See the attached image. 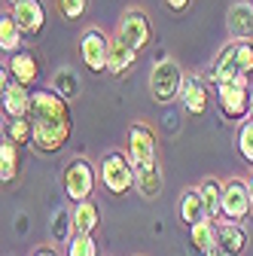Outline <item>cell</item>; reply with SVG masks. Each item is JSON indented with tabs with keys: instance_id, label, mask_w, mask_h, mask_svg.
<instances>
[{
	"instance_id": "obj_1",
	"label": "cell",
	"mask_w": 253,
	"mask_h": 256,
	"mask_svg": "<svg viewBox=\"0 0 253 256\" xmlns=\"http://www.w3.org/2000/svg\"><path fill=\"white\" fill-rule=\"evenodd\" d=\"M30 122H34V150L52 156L70 138V107L68 101L55 94L52 88L34 92V104H30Z\"/></svg>"
},
{
	"instance_id": "obj_2",
	"label": "cell",
	"mask_w": 253,
	"mask_h": 256,
	"mask_svg": "<svg viewBox=\"0 0 253 256\" xmlns=\"http://www.w3.org/2000/svg\"><path fill=\"white\" fill-rule=\"evenodd\" d=\"M250 74H253V40H229L216 52L208 76L214 86H229L238 80H250Z\"/></svg>"
},
{
	"instance_id": "obj_3",
	"label": "cell",
	"mask_w": 253,
	"mask_h": 256,
	"mask_svg": "<svg viewBox=\"0 0 253 256\" xmlns=\"http://www.w3.org/2000/svg\"><path fill=\"white\" fill-rule=\"evenodd\" d=\"M101 174H98V165H92L86 156H74L70 162L61 171V186H64V196L80 204V202H88L94 186H98Z\"/></svg>"
},
{
	"instance_id": "obj_4",
	"label": "cell",
	"mask_w": 253,
	"mask_h": 256,
	"mask_svg": "<svg viewBox=\"0 0 253 256\" xmlns=\"http://www.w3.org/2000/svg\"><path fill=\"white\" fill-rule=\"evenodd\" d=\"M98 174L104 189L113 192V196H125L134 186V165L125 150H107L98 162Z\"/></svg>"
},
{
	"instance_id": "obj_5",
	"label": "cell",
	"mask_w": 253,
	"mask_h": 256,
	"mask_svg": "<svg viewBox=\"0 0 253 256\" xmlns=\"http://www.w3.org/2000/svg\"><path fill=\"white\" fill-rule=\"evenodd\" d=\"M183 82L186 74L174 58H162L159 64L152 68L150 74V92H152V101L156 104H171L183 94Z\"/></svg>"
},
{
	"instance_id": "obj_6",
	"label": "cell",
	"mask_w": 253,
	"mask_h": 256,
	"mask_svg": "<svg viewBox=\"0 0 253 256\" xmlns=\"http://www.w3.org/2000/svg\"><path fill=\"white\" fill-rule=\"evenodd\" d=\"M110 43L113 37H107L101 28H86L80 34V61L82 68L92 74H104L107 70V58H110Z\"/></svg>"
},
{
	"instance_id": "obj_7",
	"label": "cell",
	"mask_w": 253,
	"mask_h": 256,
	"mask_svg": "<svg viewBox=\"0 0 253 256\" xmlns=\"http://www.w3.org/2000/svg\"><path fill=\"white\" fill-rule=\"evenodd\" d=\"M116 40L125 43L128 49H134V52H140L144 46H150V40H152V24H150L146 12L140 6H128V10L122 12V18L116 24Z\"/></svg>"
},
{
	"instance_id": "obj_8",
	"label": "cell",
	"mask_w": 253,
	"mask_h": 256,
	"mask_svg": "<svg viewBox=\"0 0 253 256\" xmlns=\"http://www.w3.org/2000/svg\"><path fill=\"white\" fill-rule=\"evenodd\" d=\"M216 107L229 122H244L250 116V80L216 86Z\"/></svg>"
},
{
	"instance_id": "obj_9",
	"label": "cell",
	"mask_w": 253,
	"mask_h": 256,
	"mask_svg": "<svg viewBox=\"0 0 253 256\" xmlns=\"http://www.w3.org/2000/svg\"><path fill=\"white\" fill-rule=\"evenodd\" d=\"M128 158L132 165H150V162H159V138H156L152 125L146 122H134L128 128Z\"/></svg>"
},
{
	"instance_id": "obj_10",
	"label": "cell",
	"mask_w": 253,
	"mask_h": 256,
	"mask_svg": "<svg viewBox=\"0 0 253 256\" xmlns=\"http://www.w3.org/2000/svg\"><path fill=\"white\" fill-rule=\"evenodd\" d=\"M250 192H247V180L241 177H229L223 183V222H241L250 214Z\"/></svg>"
},
{
	"instance_id": "obj_11",
	"label": "cell",
	"mask_w": 253,
	"mask_h": 256,
	"mask_svg": "<svg viewBox=\"0 0 253 256\" xmlns=\"http://www.w3.org/2000/svg\"><path fill=\"white\" fill-rule=\"evenodd\" d=\"M10 16L16 18V24L22 28L24 37H37L40 30L46 28V6H43V0H18V4H12Z\"/></svg>"
},
{
	"instance_id": "obj_12",
	"label": "cell",
	"mask_w": 253,
	"mask_h": 256,
	"mask_svg": "<svg viewBox=\"0 0 253 256\" xmlns=\"http://www.w3.org/2000/svg\"><path fill=\"white\" fill-rule=\"evenodd\" d=\"M6 70H10L12 82H18V86L28 88L30 82H37V80H40V58L30 52V49H18L16 55H10Z\"/></svg>"
},
{
	"instance_id": "obj_13",
	"label": "cell",
	"mask_w": 253,
	"mask_h": 256,
	"mask_svg": "<svg viewBox=\"0 0 253 256\" xmlns=\"http://www.w3.org/2000/svg\"><path fill=\"white\" fill-rule=\"evenodd\" d=\"M226 30L232 40H253V4L238 0L226 12Z\"/></svg>"
},
{
	"instance_id": "obj_14",
	"label": "cell",
	"mask_w": 253,
	"mask_h": 256,
	"mask_svg": "<svg viewBox=\"0 0 253 256\" xmlns=\"http://www.w3.org/2000/svg\"><path fill=\"white\" fill-rule=\"evenodd\" d=\"M180 101H183L186 113L202 116V113L208 110V82H204V76L189 74V76H186V82H183V94H180Z\"/></svg>"
},
{
	"instance_id": "obj_15",
	"label": "cell",
	"mask_w": 253,
	"mask_h": 256,
	"mask_svg": "<svg viewBox=\"0 0 253 256\" xmlns=\"http://www.w3.org/2000/svg\"><path fill=\"white\" fill-rule=\"evenodd\" d=\"M30 104H34V92H28L18 82L4 86V113L10 119H24L30 116Z\"/></svg>"
},
{
	"instance_id": "obj_16",
	"label": "cell",
	"mask_w": 253,
	"mask_h": 256,
	"mask_svg": "<svg viewBox=\"0 0 253 256\" xmlns=\"http://www.w3.org/2000/svg\"><path fill=\"white\" fill-rule=\"evenodd\" d=\"M162 186H165V177H162V165H159V162H150V165L134 168V189L140 192L146 202L159 198Z\"/></svg>"
},
{
	"instance_id": "obj_17",
	"label": "cell",
	"mask_w": 253,
	"mask_h": 256,
	"mask_svg": "<svg viewBox=\"0 0 253 256\" xmlns=\"http://www.w3.org/2000/svg\"><path fill=\"white\" fill-rule=\"evenodd\" d=\"M177 216H180V220L186 222L189 229H192V226H198V222H204V220H208L204 202H202V196H198V189H196V186L183 189V196L177 198Z\"/></svg>"
},
{
	"instance_id": "obj_18",
	"label": "cell",
	"mask_w": 253,
	"mask_h": 256,
	"mask_svg": "<svg viewBox=\"0 0 253 256\" xmlns=\"http://www.w3.org/2000/svg\"><path fill=\"white\" fill-rule=\"evenodd\" d=\"M196 189H198V196H202V202H204L208 220L223 222V183H220L216 177H204Z\"/></svg>"
},
{
	"instance_id": "obj_19",
	"label": "cell",
	"mask_w": 253,
	"mask_h": 256,
	"mask_svg": "<svg viewBox=\"0 0 253 256\" xmlns=\"http://www.w3.org/2000/svg\"><path fill=\"white\" fill-rule=\"evenodd\" d=\"M70 214H74V235H94V232H98V226H101V210H98V204H94L92 198L74 204Z\"/></svg>"
},
{
	"instance_id": "obj_20",
	"label": "cell",
	"mask_w": 253,
	"mask_h": 256,
	"mask_svg": "<svg viewBox=\"0 0 253 256\" xmlns=\"http://www.w3.org/2000/svg\"><path fill=\"white\" fill-rule=\"evenodd\" d=\"M18 171H22V146L4 138V144H0V180L12 183Z\"/></svg>"
},
{
	"instance_id": "obj_21",
	"label": "cell",
	"mask_w": 253,
	"mask_h": 256,
	"mask_svg": "<svg viewBox=\"0 0 253 256\" xmlns=\"http://www.w3.org/2000/svg\"><path fill=\"white\" fill-rule=\"evenodd\" d=\"M189 241H192V247L202 250V253L214 250L220 244V222L204 220V222H198V226H192V229H189Z\"/></svg>"
},
{
	"instance_id": "obj_22",
	"label": "cell",
	"mask_w": 253,
	"mask_h": 256,
	"mask_svg": "<svg viewBox=\"0 0 253 256\" xmlns=\"http://www.w3.org/2000/svg\"><path fill=\"white\" fill-rule=\"evenodd\" d=\"M52 92L61 94L64 101H74V98H80L82 82H80V76H76L70 68H61V70L52 74Z\"/></svg>"
},
{
	"instance_id": "obj_23",
	"label": "cell",
	"mask_w": 253,
	"mask_h": 256,
	"mask_svg": "<svg viewBox=\"0 0 253 256\" xmlns=\"http://www.w3.org/2000/svg\"><path fill=\"white\" fill-rule=\"evenodd\" d=\"M220 247L229 250L232 256H241L247 250V232L238 222H220Z\"/></svg>"
},
{
	"instance_id": "obj_24",
	"label": "cell",
	"mask_w": 253,
	"mask_h": 256,
	"mask_svg": "<svg viewBox=\"0 0 253 256\" xmlns=\"http://www.w3.org/2000/svg\"><path fill=\"white\" fill-rule=\"evenodd\" d=\"M134 61H138V52L128 49L125 43H119V40L113 37V43H110V58H107V70H110V74H125V70H132Z\"/></svg>"
},
{
	"instance_id": "obj_25",
	"label": "cell",
	"mask_w": 253,
	"mask_h": 256,
	"mask_svg": "<svg viewBox=\"0 0 253 256\" xmlns=\"http://www.w3.org/2000/svg\"><path fill=\"white\" fill-rule=\"evenodd\" d=\"M22 40H24V34H22V28L16 24V18L12 16H0V49L4 52H10V55H16L18 49H22Z\"/></svg>"
},
{
	"instance_id": "obj_26",
	"label": "cell",
	"mask_w": 253,
	"mask_h": 256,
	"mask_svg": "<svg viewBox=\"0 0 253 256\" xmlns=\"http://www.w3.org/2000/svg\"><path fill=\"white\" fill-rule=\"evenodd\" d=\"M4 138L12 140V144H18L22 150H24V146H34V122H30V116H24V119H10Z\"/></svg>"
},
{
	"instance_id": "obj_27",
	"label": "cell",
	"mask_w": 253,
	"mask_h": 256,
	"mask_svg": "<svg viewBox=\"0 0 253 256\" xmlns=\"http://www.w3.org/2000/svg\"><path fill=\"white\" fill-rule=\"evenodd\" d=\"M238 152H241V158L247 165H253V119H244L241 125H238Z\"/></svg>"
},
{
	"instance_id": "obj_28",
	"label": "cell",
	"mask_w": 253,
	"mask_h": 256,
	"mask_svg": "<svg viewBox=\"0 0 253 256\" xmlns=\"http://www.w3.org/2000/svg\"><path fill=\"white\" fill-rule=\"evenodd\" d=\"M55 10L64 22H80L88 10V0H55Z\"/></svg>"
},
{
	"instance_id": "obj_29",
	"label": "cell",
	"mask_w": 253,
	"mask_h": 256,
	"mask_svg": "<svg viewBox=\"0 0 253 256\" xmlns=\"http://www.w3.org/2000/svg\"><path fill=\"white\" fill-rule=\"evenodd\" d=\"M68 256H98V244L92 235H74L68 241Z\"/></svg>"
},
{
	"instance_id": "obj_30",
	"label": "cell",
	"mask_w": 253,
	"mask_h": 256,
	"mask_svg": "<svg viewBox=\"0 0 253 256\" xmlns=\"http://www.w3.org/2000/svg\"><path fill=\"white\" fill-rule=\"evenodd\" d=\"M162 4H165V10H168V12L180 16V12H186V10H189V4H192V0H162Z\"/></svg>"
},
{
	"instance_id": "obj_31",
	"label": "cell",
	"mask_w": 253,
	"mask_h": 256,
	"mask_svg": "<svg viewBox=\"0 0 253 256\" xmlns=\"http://www.w3.org/2000/svg\"><path fill=\"white\" fill-rule=\"evenodd\" d=\"M30 256H58V250H55V247H46V244H43V247H37V250L30 253Z\"/></svg>"
},
{
	"instance_id": "obj_32",
	"label": "cell",
	"mask_w": 253,
	"mask_h": 256,
	"mask_svg": "<svg viewBox=\"0 0 253 256\" xmlns=\"http://www.w3.org/2000/svg\"><path fill=\"white\" fill-rule=\"evenodd\" d=\"M202 256H232V253H229V250H223V247L216 244L214 250H208V253H202Z\"/></svg>"
},
{
	"instance_id": "obj_33",
	"label": "cell",
	"mask_w": 253,
	"mask_h": 256,
	"mask_svg": "<svg viewBox=\"0 0 253 256\" xmlns=\"http://www.w3.org/2000/svg\"><path fill=\"white\" fill-rule=\"evenodd\" d=\"M247 192H250V208H253V174L247 177Z\"/></svg>"
},
{
	"instance_id": "obj_34",
	"label": "cell",
	"mask_w": 253,
	"mask_h": 256,
	"mask_svg": "<svg viewBox=\"0 0 253 256\" xmlns=\"http://www.w3.org/2000/svg\"><path fill=\"white\" fill-rule=\"evenodd\" d=\"M250 119H253V82H250Z\"/></svg>"
},
{
	"instance_id": "obj_35",
	"label": "cell",
	"mask_w": 253,
	"mask_h": 256,
	"mask_svg": "<svg viewBox=\"0 0 253 256\" xmlns=\"http://www.w3.org/2000/svg\"><path fill=\"white\" fill-rule=\"evenodd\" d=\"M10 4H18V0H10Z\"/></svg>"
},
{
	"instance_id": "obj_36",
	"label": "cell",
	"mask_w": 253,
	"mask_h": 256,
	"mask_svg": "<svg viewBox=\"0 0 253 256\" xmlns=\"http://www.w3.org/2000/svg\"><path fill=\"white\" fill-rule=\"evenodd\" d=\"M250 4H253V0H250Z\"/></svg>"
}]
</instances>
